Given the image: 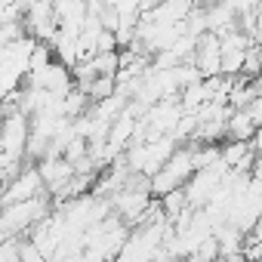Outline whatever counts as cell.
Segmentation results:
<instances>
[{
  "mask_svg": "<svg viewBox=\"0 0 262 262\" xmlns=\"http://www.w3.org/2000/svg\"><path fill=\"white\" fill-rule=\"evenodd\" d=\"M53 198L37 194V198H25V201H13L0 207V237H25L47 213H50Z\"/></svg>",
  "mask_w": 262,
  "mask_h": 262,
  "instance_id": "obj_1",
  "label": "cell"
},
{
  "mask_svg": "<svg viewBox=\"0 0 262 262\" xmlns=\"http://www.w3.org/2000/svg\"><path fill=\"white\" fill-rule=\"evenodd\" d=\"M191 173H194V142H179L176 151L167 158V164L158 173L148 176L151 179V194L161 198V194H167L173 188H182Z\"/></svg>",
  "mask_w": 262,
  "mask_h": 262,
  "instance_id": "obj_2",
  "label": "cell"
},
{
  "mask_svg": "<svg viewBox=\"0 0 262 262\" xmlns=\"http://www.w3.org/2000/svg\"><path fill=\"white\" fill-rule=\"evenodd\" d=\"M22 25L25 34L53 43V37L59 34V22H56V10L53 0H25V13H22Z\"/></svg>",
  "mask_w": 262,
  "mask_h": 262,
  "instance_id": "obj_3",
  "label": "cell"
},
{
  "mask_svg": "<svg viewBox=\"0 0 262 262\" xmlns=\"http://www.w3.org/2000/svg\"><path fill=\"white\" fill-rule=\"evenodd\" d=\"M53 10H56L59 31H65V34H77L90 19L86 0H53Z\"/></svg>",
  "mask_w": 262,
  "mask_h": 262,
  "instance_id": "obj_4",
  "label": "cell"
},
{
  "mask_svg": "<svg viewBox=\"0 0 262 262\" xmlns=\"http://www.w3.org/2000/svg\"><path fill=\"white\" fill-rule=\"evenodd\" d=\"M256 126L259 123L253 120V114L247 108H231L228 111V120H225V136L228 139H253Z\"/></svg>",
  "mask_w": 262,
  "mask_h": 262,
  "instance_id": "obj_5",
  "label": "cell"
},
{
  "mask_svg": "<svg viewBox=\"0 0 262 262\" xmlns=\"http://www.w3.org/2000/svg\"><path fill=\"white\" fill-rule=\"evenodd\" d=\"M247 111L253 114V120H256V123H262V90H259V93H256V96L250 99V105H247Z\"/></svg>",
  "mask_w": 262,
  "mask_h": 262,
  "instance_id": "obj_6",
  "label": "cell"
},
{
  "mask_svg": "<svg viewBox=\"0 0 262 262\" xmlns=\"http://www.w3.org/2000/svg\"><path fill=\"white\" fill-rule=\"evenodd\" d=\"M256 56H259V65H262V40H259V47H256Z\"/></svg>",
  "mask_w": 262,
  "mask_h": 262,
  "instance_id": "obj_7",
  "label": "cell"
}]
</instances>
